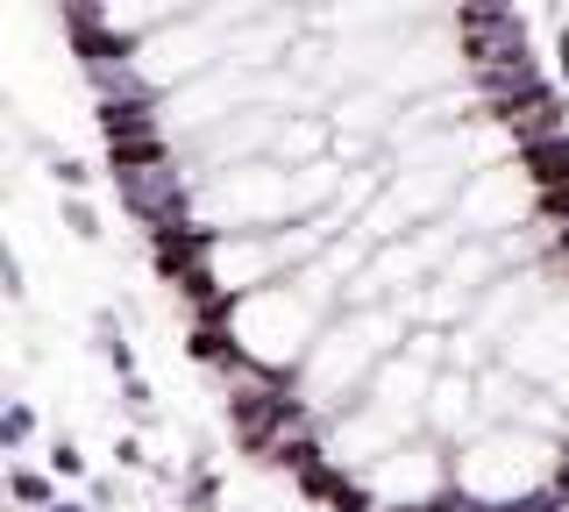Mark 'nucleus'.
I'll return each mask as SVG.
<instances>
[{"label":"nucleus","instance_id":"f257e3e1","mask_svg":"<svg viewBox=\"0 0 569 512\" xmlns=\"http://www.w3.org/2000/svg\"><path fill=\"white\" fill-rule=\"evenodd\" d=\"M228 420L320 512H569V114L512 0H58Z\"/></svg>","mask_w":569,"mask_h":512}]
</instances>
